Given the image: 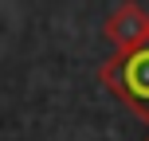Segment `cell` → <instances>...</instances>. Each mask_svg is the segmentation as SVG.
Instances as JSON below:
<instances>
[{
    "mask_svg": "<svg viewBox=\"0 0 149 141\" xmlns=\"http://www.w3.org/2000/svg\"><path fill=\"white\" fill-rule=\"evenodd\" d=\"M102 35L110 39V47L118 55H130V51H141L149 47V12L137 4H118L102 24Z\"/></svg>",
    "mask_w": 149,
    "mask_h": 141,
    "instance_id": "obj_2",
    "label": "cell"
},
{
    "mask_svg": "<svg viewBox=\"0 0 149 141\" xmlns=\"http://www.w3.org/2000/svg\"><path fill=\"white\" fill-rule=\"evenodd\" d=\"M98 78H102V86L110 90L122 106H130L149 126V47L106 59L102 67H98Z\"/></svg>",
    "mask_w": 149,
    "mask_h": 141,
    "instance_id": "obj_1",
    "label": "cell"
}]
</instances>
